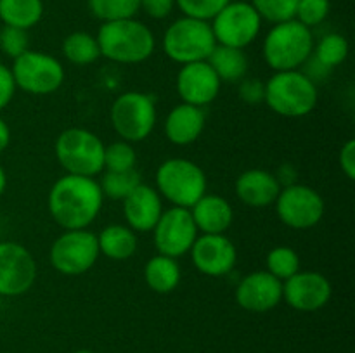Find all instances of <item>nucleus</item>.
<instances>
[{"instance_id": "obj_36", "label": "nucleus", "mask_w": 355, "mask_h": 353, "mask_svg": "<svg viewBox=\"0 0 355 353\" xmlns=\"http://www.w3.org/2000/svg\"><path fill=\"white\" fill-rule=\"evenodd\" d=\"M28 44H30V40H28L26 30L14 26H3L0 30V51L12 61L26 51H30Z\"/></svg>"}, {"instance_id": "obj_16", "label": "nucleus", "mask_w": 355, "mask_h": 353, "mask_svg": "<svg viewBox=\"0 0 355 353\" xmlns=\"http://www.w3.org/2000/svg\"><path fill=\"white\" fill-rule=\"evenodd\" d=\"M331 282L321 272H297L283 282V300L298 311H318L329 303Z\"/></svg>"}, {"instance_id": "obj_33", "label": "nucleus", "mask_w": 355, "mask_h": 353, "mask_svg": "<svg viewBox=\"0 0 355 353\" xmlns=\"http://www.w3.org/2000/svg\"><path fill=\"white\" fill-rule=\"evenodd\" d=\"M250 3L262 19L277 24L295 19L298 0H252Z\"/></svg>"}, {"instance_id": "obj_12", "label": "nucleus", "mask_w": 355, "mask_h": 353, "mask_svg": "<svg viewBox=\"0 0 355 353\" xmlns=\"http://www.w3.org/2000/svg\"><path fill=\"white\" fill-rule=\"evenodd\" d=\"M276 213L286 227L307 230L324 217L326 204L321 194L304 183H291L281 189L276 199Z\"/></svg>"}, {"instance_id": "obj_11", "label": "nucleus", "mask_w": 355, "mask_h": 353, "mask_svg": "<svg viewBox=\"0 0 355 353\" xmlns=\"http://www.w3.org/2000/svg\"><path fill=\"white\" fill-rule=\"evenodd\" d=\"M218 45L245 48L255 42L262 28V17L250 2H229L210 23Z\"/></svg>"}, {"instance_id": "obj_19", "label": "nucleus", "mask_w": 355, "mask_h": 353, "mask_svg": "<svg viewBox=\"0 0 355 353\" xmlns=\"http://www.w3.org/2000/svg\"><path fill=\"white\" fill-rule=\"evenodd\" d=\"M163 213V201L158 190L141 183L134 192L123 199V215L127 225L134 232H149Z\"/></svg>"}, {"instance_id": "obj_23", "label": "nucleus", "mask_w": 355, "mask_h": 353, "mask_svg": "<svg viewBox=\"0 0 355 353\" xmlns=\"http://www.w3.org/2000/svg\"><path fill=\"white\" fill-rule=\"evenodd\" d=\"M99 253L113 262H125L137 251V235L128 225H107L97 235Z\"/></svg>"}, {"instance_id": "obj_17", "label": "nucleus", "mask_w": 355, "mask_h": 353, "mask_svg": "<svg viewBox=\"0 0 355 353\" xmlns=\"http://www.w3.org/2000/svg\"><path fill=\"white\" fill-rule=\"evenodd\" d=\"M236 301L246 311H269L283 301V282L267 270L250 272L236 287Z\"/></svg>"}, {"instance_id": "obj_34", "label": "nucleus", "mask_w": 355, "mask_h": 353, "mask_svg": "<svg viewBox=\"0 0 355 353\" xmlns=\"http://www.w3.org/2000/svg\"><path fill=\"white\" fill-rule=\"evenodd\" d=\"M329 7H331L329 0H298L295 19L312 30L328 17Z\"/></svg>"}, {"instance_id": "obj_3", "label": "nucleus", "mask_w": 355, "mask_h": 353, "mask_svg": "<svg viewBox=\"0 0 355 353\" xmlns=\"http://www.w3.org/2000/svg\"><path fill=\"white\" fill-rule=\"evenodd\" d=\"M314 51V35L300 21L290 19L274 24L263 38L262 52L267 66L274 71L300 69Z\"/></svg>"}, {"instance_id": "obj_42", "label": "nucleus", "mask_w": 355, "mask_h": 353, "mask_svg": "<svg viewBox=\"0 0 355 353\" xmlns=\"http://www.w3.org/2000/svg\"><path fill=\"white\" fill-rule=\"evenodd\" d=\"M6 187H7V173H6V170L0 166V196L3 194Z\"/></svg>"}, {"instance_id": "obj_24", "label": "nucleus", "mask_w": 355, "mask_h": 353, "mask_svg": "<svg viewBox=\"0 0 355 353\" xmlns=\"http://www.w3.org/2000/svg\"><path fill=\"white\" fill-rule=\"evenodd\" d=\"M208 64L217 73L218 80L225 83H239L245 80L248 71V57L243 48L215 45L211 54L207 59Z\"/></svg>"}, {"instance_id": "obj_41", "label": "nucleus", "mask_w": 355, "mask_h": 353, "mask_svg": "<svg viewBox=\"0 0 355 353\" xmlns=\"http://www.w3.org/2000/svg\"><path fill=\"white\" fill-rule=\"evenodd\" d=\"M10 144V128L6 121L0 118V152L6 151Z\"/></svg>"}, {"instance_id": "obj_5", "label": "nucleus", "mask_w": 355, "mask_h": 353, "mask_svg": "<svg viewBox=\"0 0 355 353\" xmlns=\"http://www.w3.org/2000/svg\"><path fill=\"white\" fill-rule=\"evenodd\" d=\"M55 158L68 175L90 176L104 172V142L87 128L73 127L55 138Z\"/></svg>"}, {"instance_id": "obj_8", "label": "nucleus", "mask_w": 355, "mask_h": 353, "mask_svg": "<svg viewBox=\"0 0 355 353\" xmlns=\"http://www.w3.org/2000/svg\"><path fill=\"white\" fill-rule=\"evenodd\" d=\"M111 125L121 141L142 142L156 127V104L144 92H125L111 106Z\"/></svg>"}, {"instance_id": "obj_9", "label": "nucleus", "mask_w": 355, "mask_h": 353, "mask_svg": "<svg viewBox=\"0 0 355 353\" xmlns=\"http://www.w3.org/2000/svg\"><path fill=\"white\" fill-rule=\"evenodd\" d=\"M10 71L17 89L31 96H51L64 83V66L45 52L26 51L14 59Z\"/></svg>"}, {"instance_id": "obj_6", "label": "nucleus", "mask_w": 355, "mask_h": 353, "mask_svg": "<svg viewBox=\"0 0 355 353\" xmlns=\"http://www.w3.org/2000/svg\"><path fill=\"white\" fill-rule=\"evenodd\" d=\"M156 190L173 206L189 210L207 194V175L191 159L170 158L156 170Z\"/></svg>"}, {"instance_id": "obj_37", "label": "nucleus", "mask_w": 355, "mask_h": 353, "mask_svg": "<svg viewBox=\"0 0 355 353\" xmlns=\"http://www.w3.org/2000/svg\"><path fill=\"white\" fill-rule=\"evenodd\" d=\"M16 82L9 66L0 62V111L6 109L16 93Z\"/></svg>"}, {"instance_id": "obj_30", "label": "nucleus", "mask_w": 355, "mask_h": 353, "mask_svg": "<svg viewBox=\"0 0 355 353\" xmlns=\"http://www.w3.org/2000/svg\"><path fill=\"white\" fill-rule=\"evenodd\" d=\"M266 265L267 272L272 273L281 282H284V280L293 277L297 272H300V256H298V253L293 248L277 246V248L269 251L266 258Z\"/></svg>"}, {"instance_id": "obj_15", "label": "nucleus", "mask_w": 355, "mask_h": 353, "mask_svg": "<svg viewBox=\"0 0 355 353\" xmlns=\"http://www.w3.org/2000/svg\"><path fill=\"white\" fill-rule=\"evenodd\" d=\"M189 253L194 266L208 277L227 275L238 262L234 242L225 234L198 235Z\"/></svg>"}, {"instance_id": "obj_22", "label": "nucleus", "mask_w": 355, "mask_h": 353, "mask_svg": "<svg viewBox=\"0 0 355 353\" xmlns=\"http://www.w3.org/2000/svg\"><path fill=\"white\" fill-rule=\"evenodd\" d=\"M205 130V113L191 104H177L165 118V135L172 144L189 145L201 137Z\"/></svg>"}, {"instance_id": "obj_20", "label": "nucleus", "mask_w": 355, "mask_h": 353, "mask_svg": "<svg viewBox=\"0 0 355 353\" xmlns=\"http://www.w3.org/2000/svg\"><path fill=\"white\" fill-rule=\"evenodd\" d=\"M276 175L267 170H246L236 180V196L250 208H267L276 203L281 192Z\"/></svg>"}, {"instance_id": "obj_10", "label": "nucleus", "mask_w": 355, "mask_h": 353, "mask_svg": "<svg viewBox=\"0 0 355 353\" xmlns=\"http://www.w3.org/2000/svg\"><path fill=\"white\" fill-rule=\"evenodd\" d=\"M97 235L87 228L64 230L51 246L49 258L59 273L68 277L82 275L96 265L99 258Z\"/></svg>"}, {"instance_id": "obj_39", "label": "nucleus", "mask_w": 355, "mask_h": 353, "mask_svg": "<svg viewBox=\"0 0 355 353\" xmlns=\"http://www.w3.org/2000/svg\"><path fill=\"white\" fill-rule=\"evenodd\" d=\"M175 0H141V9L153 19H165L172 14Z\"/></svg>"}, {"instance_id": "obj_28", "label": "nucleus", "mask_w": 355, "mask_h": 353, "mask_svg": "<svg viewBox=\"0 0 355 353\" xmlns=\"http://www.w3.org/2000/svg\"><path fill=\"white\" fill-rule=\"evenodd\" d=\"M349 42L343 35L328 33L318 44H314L312 54H314V61L318 64L326 69H333L345 62V59L349 57Z\"/></svg>"}, {"instance_id": "obj_2", "label": "nucleus", "mask_w": 355, "mask_h": 353, "mask_svg": "<svg viewBox=\"0 0 355 353\" xmlns=\"http://www.w3.org/2000/svg\"><path fill=\"white\" fill-rule=\"evenodd\" d=\"M101 55L118 64H139L155 52L156 40L153 31L141 21L128 19L106 21L96 35Z\"/></svg>"}, {"instance_id": "obj_4", "label": "nucleus", "mask_w": 355, "mask_h": 353, "mask_svg": "<svg viewBox=\"0 0 355 353\" xmlns=\"http://www.w3.org/2000/svg\"><path fill=\"white\" fill-rule=\"evenodd\" d=\"M263 102L284 118H304L318 106V87L300 69L276 71L266 82Z\"/></svg>"}, {"instance_id": "obj_35", "label": "nucleus", "mask_w": 355, "mask_h": 353, "mask_svg": "<svg viewBox=\"0 0 355 353\" xmlns=\"http://www.w3.org/2000/svg\"><path fill=\"white\" fill-rule=\"evenodd\" d=\"M229 2L231 0H175V6L182 10L184 16L211 21L215 14L224 9Z\"/></svg>"}, {"instance_id": "obj_27", "label": "nucleus", "mask_w": 355, "mask_h": 353, "mask_svg": "<svg viewBox=\"0 0 355 353\" xmlns=\"http://www.w3.org/2000/svg\"><path fill=\"white\" fill-rule=\"evenodd\" d=\"M66 61L75 66H89L101 57L97 38L87 31H73L62 42Z\"/></svg>"}, {"instance_id": "obj_31", "label": "nucleus", "mask_w": 355, "mask_h": 353, "mask_svg": "<svg viewBox=\"0 0 355 353\" xmlns=\"http://www.w3.org/2000/svg\"><path fill=\"white\" fill-rule=\"evenodd\" d=\"M89 7L97 19L106 23L134 17L141 9V0H89Z\"/></svg>"}, {"instance_id": "obj_26", "label": "nucleus", "mask_w": 355, "mask_h": 353, "mask_svg": "<svg viewBox=\"0 0 355 353\" xmlns=\"http://www.w3.org/2000/svg\"><path fill=\"white\" fill-rule=\"evenodd\" d=\"M44 16L42 0H0V21L3 26L30 30Z\"/></svg>"}, {"instance_id": "obj_21", "label": "nucleus", "mask_w": 355, "mask_h": 353, "mask_svg": "<svg viewBox=\"0 0 355 353\" xmlns=\"http://www.w3.org/2000/svg\"><path fill=\"white\" fill-rule=\"evenodd\" d=\"M198 232L203 234H225L232 225L234 211L225 197L205 194L189 208Z\"/></svg>"}, {"instance_id": "obj_14", "label": "nucleus", "mask_w": 355, "mask_h": 353, "mask_svg": "<svg viewBox=\"0 0 355 353\" xmlns=\"http://www.w3.org/2000/svg\"><path fill=\"white\" fill-rule=\"evenodd\" d=\"M37 280V262L23 244L0 242V296L14 298L28 293Z\"/></svg>"}, {"instance_id": "obj_7", "label": "nucleus", "mask_w": 355, "mask_h": 353, "mask_svg": "<svg viewBox=\"0 0 355 353\" xmlns=\"http://www.w3.org/2000/svg\"><path fill=\"white\" fill-rule=\"evenodd\" d=\"M210 21L182 16L173 21L163 35V52L177 64L207 61L215 48Z\"/></svg>"}, {"instance_id": "obj_43", "label": "nucleus", "mask_w": 355, "mask_h": 353, "mask_svg": "<svg viewBox=\"0 0 355 353\" xmlns=\"http://www.w3.org/2000/svg\"><path fill=\"white\" fill-rule=\"evenodd\" d=\"M73 353H92V352H89V350H76V352Z\"/></svg>"}, {"instance_id": "obj_25", "label": "nucleus", "mask_w": 355, "mask_h": 353, "mask_svg": "<svg viewBox=\"0 0 355 353\" xmlns=\"http://www.w3.org/2000/svg\"><path fill=\"white\" fill-rule=\"evenodd\" d=\"M180 265L175 258L165 255H156L146 263L144 280L151 291L158 294H168L180 284Z\"/></svg>"}, {"instance_id": "obj_18", "label": "nucleus", "mask_w": 355, "mask_h": 353, "mask_svg": "<svg viewBox=\"0 0 355 353\" xmlns=\"http://www.w3.org/2000/svg\"><path fill=\"white\" fill-rule=\"evenodd\" d=\"M222 82L207 61L189 62L179 69L177 92L182 102L205 107L217 99Z\"/></svg>"}, {"instance_id": "obj_38", "label": "nucleus", "mask_w": 355, "mask_h": 353, "mask_svg": "<svg viewBox=\"0 0 355 353\" xmlns=\"http://www.w3.org/2000/svg\"><path fill=\"white\" fill-rule=\"evenodd\" d=\"M266 96V83L259 82L255 78L241 80L239 82V97L246 104H259L263 100Z\"/></svg>"}, {"instance_id": "obj_40", "label": "nucleus", "mask_w": 355, "mask_h": 353, "mask_svg": "<svg viewBox=\"0 0 355 353\" xmlns=\"http://www.w3.org/2000/svg\"><path fill=\"white\" fill-rule=\"evenodd\" d=\"M340 166L342 172L349 180L355 179V141L350 138L343 144L342 151H340Z\"/></svg>"}, {"instance_id": "obj_32", "label": "nucleus", "mask_w": 355, "mask_h": 353, "mask_svg": "<svg viewBox=\"0 0 355 353\" xmlns=\"http://www.w3.org/2000/svg\"><path fill=\"white\" fill-rule=\"evenodd\" d=\"M137 152L130 142L118 141L104 149V172H127L134 170Z\"/></svg>"}, {"instance_id": "obj_1", "label": "nucleus", "mask_w": 355, "mask_h": 353, "mask_svg": "<svg viewBox=\"0 0 355 353\" xmlns=\"http://www.w3.org/2000/svg\"><path fill=\"white\" fill-rule=\"evenodd\" d=\"M99 182L90 176L68 175L55 180L49 190V213L64 230L87 228L103 210Z\"/></svg>"}, {"instance_id": "obj_13", "label": "nucleus", "mask_w": 355, "mask_h": 353, "mask_svg": "<svg viewBox=\"0 0 355 353\" xmlns=\"http://www.w3.org/2000/svg\"><path fill=\"white\" fill-rule=\"evenodd\" d=\"M198 237V228L187 208L172 206L163 210L162 217L153 228V241L158 255L179 258L187 255Z\"/></svg>"}, {"instance_id": "obj_29", "label": "nucleus", "mask_w": 355, "mask_h": 353, "mask_svg": "<svg viewBox=\"0 0 355 353\" xmlns=\"http://www.w3.org/2000/svg\"><path fill=\"white\" fill-rule=\"evenodd\" d=\"M141 183V173L134 168L127 170V172H103V179H101L99 185L101 190H103V196L114 201H123Z\"/></svg>"}]
</instances>
